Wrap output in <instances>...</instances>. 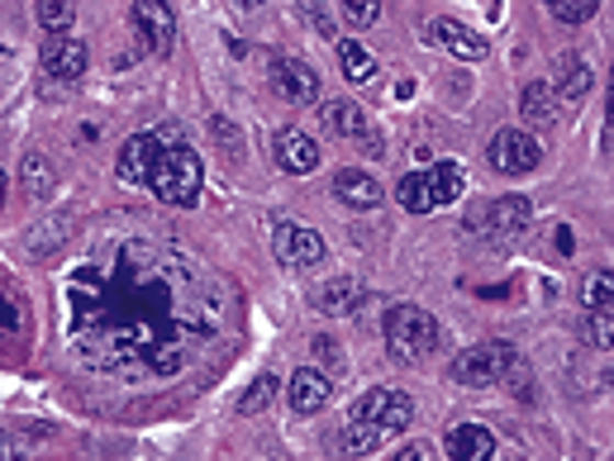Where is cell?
Returning a JSON list of instances; mask_svg holds the SVG:
<instances>
[{
	"label": "cell",
	"mask_w": 614,
	"mask_h": 461,
	"mask_svg": "<svg viewBox=\"0 0 614 461\" xmlns=\"http://www.w3.org/2000/svg\"><path fill=\"white\" fill-rule=\"evenodd\" d=\"M148 185L157 191V200H167V205H196V200H200V185H205L200 157L186 148V143H167V153L157 157Z\"/></svg>",
	"instance_id": "4"
},
{
	"label": "cell",
	"mask_w": 614,
	"mask_h": 461,
	"mask_svg": "<svg viewBox=\"0 0 614 461\" xmlns=\"http://www.w3.org/2000/svg\"><path fill=\"white\" fill-rule=\"evenodd\" d=\"M462 185H467L462 167L443 157V162H434V167L400 177L395 195H400V205H405L410 214H428V210H438V205H453V200L462 195Z\"/></svg>",
	"instance_id": "2"
},
{
	"label": "cell",
	"mask_w": 614,
	"mask_h": 461,
	"mask_svg": "<svg viewBox=\"0 0 614 461\" xmlns=\"http://www.w3.org/2000/svg\"><path fill=\"white\" fill-rule=\"evenodd\" d=\"M386 348H391L395 362H424L428 352L438 348V319L420 305H395L386 314Z\"/></svg>",
	"instance_id": "3"
},
{
	"label": "cell",
	"mask_w": 614,
	"mask_h": 461,
	"mask_svg": "<svg viewBox=\"0 0 614 461\" xmlns=\"http://www.w3.org/2000/svg\"><path fill=\"white\" fill-rule=\"evenodd\" d=\"M391 461H424V448H420V442H414V448H400Z\"/></svg>",
	"instance_id": "34"
},
{
	"label": "cell",
	"mask_w": 614,
	"mask_h": 461,
	"mask_svg": "<svg viewBox=\"0 0 614 461\" xmlns=\"http://www.w3.org/2000/svg\"><path fill=\"white\" fill-rule=\"evenodd\" d=\"M271 86H277V95H286L291 105H310V100L320 95V71L310 63H300V57H277V63H271Z\"/></svg>",
	"instance_id": "9"
},
{
	"label": "cell",
	"mask_w": 614,
	"mask_h": 461,
	"mask_svg": "<svg viewBox=\"0 0 614 461\" xmlns=\"http://www.w3.org/2000/svg\"><path fill=\"white\" fill-rule=\"evenodd\" d=\"M491 167L500 171V177H528V171L538 167V143L528 138V134H520V128H500V134L491 138Z\"/></svg>",
	"instance_id": "7"
},
{
	"label": "cell",
	"mask_w": 614,
	"mask_h": 461,
	"mask_svg": "<svg viewBox=\"0 0 614 461\" xmlns=\"http://www.w3.org/2000/svg\"><path fill=\"white\" fill-rule=\"evenodd\" d=\"M343 20L357 24V29L377 24L381 20V0H343Z\"/></svg>",
	"instance_id": "32"
},
{
	"label": "cell",
	"mask_w": 614,
	"mask_h": 461,
	"mask_svg": "<svg viewBox=\"0 0 614 461\" xmlns=\"http://www.w3.org/2000/svg\"><path fill=\"white\" fill-rule=\"evenodd\" d=\"M86 63H91V53H86L81 38L71 34H53L48 43H43V71H48L53 81H77Z\"/></svg>",
	"instance_id": "10"
},
{
	"label": "cell",
	"mask_w": 614,
	"mask_h": 461,
	"mask_svg": "<svg viewBox=\"0 0 614 461\" xmlns=\"http://www.w3.org/2000/svg\"><path fill=\"white\" fill-rule=\"evenodd\" d=\"M381 195L386 191L377 185V177H367V171H357V167L334 171V200H343L348 210H377Z\"/></svg>",
	"instance_id": "15"
},
{
	"label": "cell",
	"mask_w": 614,
	"mask_h": 461,
	"mask_svg": "<svg viewBox=\"0 0 614 461\" xmlns=\"http://www.w3.org/2000/svg\"><path fill=\"white\" fill-rule=\"evenodd\" d=\"M328 395H334V385H328L324 371L300 367L295 376H291V409L295 414H320L328 405Z\"/></svg>",
	"instance_id": "17"
},
{
	"label": "cell",
	"mask_w": 614,
	"mask_h": 461,
	"mask_svg": "<svg viewBox=\"0 0 614 461\" xmlns=\"http://www.w3.org/2000/svg\"><path fill=\"white\" fill-rule=\"evenodd\" d=\"M448 461H495V438L481 424H457L448 434Z\"/></svg>",
	"instance_id": "16"
},
{
	"label": "cell",
	"mask_w": 614,
	"mask_h": 461,
	"mask_svg": "<svg viewBox=\"0 0 614 461\" xmlns=\"http://www.w3.org/2000/svg\"><path fill=\"white\" fill-rule=\"evenodd\" d=\"M381 438H386V434H381L377 424H357V419H348V428H338L334 442H338L343 452H371Z\"/></svg>",
	"instance_id": "24"
},
{
	"label": "cell",
	"mask_w": 614,
	"mask_h": 461,
	"mask_svg": "<svg viewBox=\"0 0 614 461\" xmlns=\"http://www.w3.org/2000/svg\"><path fill=\"white\" fill-rule=\"evenodd\" d=\"M410 419H414V405H410V395H400V391H391V400H386V409H381V434H405L410 428Z\"/></svg>",
	"instance_id": "26"
},
{
	"label": "cell",
	"mask_w": 614,
	"mask_h": 461,
	"mask_svg": "<svg viewBox=\"0 0 614 461\" xmlns=\"http://www.w3.org/2000/svg\"><path fill=\"white\" fill-rule=\"evenodd\" d=\"M243 5H263V0H243Z\"/></svg>",
	"instance_id": "36"
},
{
	"label": "cell",
	"mask_w": 614,
	"mask_h": 461,
	"mask_svg": "<svg viewBox=\"0 0 614 461\" xmlns=\"http://www.w3.org/2000/svg\"><path fill=\"white\" fill-rule=\"evenodd\" d=\"M67 348L96 376L153 385L220 352L234 324L228 285L191 252L105 238L67 271Z\"/></svg>",
	"instance_id": "1"
},
{
	"label": "cell",
	"mask_w": 614,
	"mask_h": 461,
	"mask_svg": "<svg viewBox=\"0 0 614 461\" xmlns=\"http://www.w3.org/2000/svg\"><path fill=\"white\" fill-rule=\"evenodd\" d=\"M0 205H5V177H0Z\"/></svg>",
	"instance_id": "35"
},
{
	"label": "cell",
	"mask_w": 614,
	"mask_h": 461,
	"mask_svg": "<svg viewBox=\"0 0 614 461\" xmlns=\"http://www.w3.org/2000/svg\"><path fill=\"white\" fill-rule=\"evenodd\" d=\"M167 153V138L163 134H134L124 143V153H120V181H129V185H148V177H153V167H157V157Z\"/></svg>",
	"instance_id": "8"
},
{
	"label": "cell",
	"mask_w": 614,
	"mask_h": 461,
	"mask_svg": "<svg viewBox=\"0 0 614 461\" xmlns=\"http://www.w3.org/2000/svg\"><path fill=\"white\" fill-rule=\"evenodd\" d=\"M600 0H548V10H552V20H562V24H585L595 14Z\"/></svg>",
	"instance_id": "30"
},
{
	"label": "cell",
	"mask_w": 614,
	"mask_h": 461,
	"mask_svg": "<svg viewBox=\"0 0 614 461\" xmlns=\"http://www.w3.org/2000/svg\"><path fill=\"white\" fill-rule=\"evenodd\" d=\"M324 128L334 138H353V143H367V148H377V134H371L367 114L353 105V100H328L324 105Z\"/></svg>",
	"instance_id": "14"
},
{
	"label": "cell",
	"mask_w": 614,
	"mask_h": 461,
	"mask_svg": "<svg viewBox=\"0 0 614 461\" xmlns=\"http://www.w3.org/2000/svg\"><path fill=\"white\" fill-rule=\"evenodd\" d=\"M520 114L528 124H538V128H548L552 124V114H557V91L548 81H528L524 86V95H520Z\"/></svg>",
	"instance_id": "21"
},
{
	"label": "cell",
	"mask_w": 614,
	"mask_h": 461,
	"mask_svg": "<svg viewBox=\"0 0 614 461\" xmlns=\"http://www.w3.org/2000/svg\"><path fill=\"white\" fill-rule=\"evenodd\" d=\"M428 43L453 57H467V63H481L485 53H491V43H485L481 34H471V29H462L457 20H434L428 24Z\"/></svg>",
	"instance_id": "12"
},
{
	"label": "cell",
	"mask_w": 614,
	"mask_h": 461,
	"mask_svg": "<svg viewBox=\"0 0 614 461\" xmlns=\"http://www.w3.org/2000/svg\"><path fill=\"white\" fill-rule=\"evenodd\" d=\"M510 371H520V357H514L510 342H481V348H467L457 357L448 367V376L457 385H495V381H505Z\"/></svg>",
	"instance_id": "5"
},
{
	"label": "cell",
	"mask_w": 614,
	"mask_h": 461,
	"mask_svg": "<svg viewBox=\"0 0 614 461\" xmlns=\"http://www.w3.org/2000/svg\"><path fill=\"white\" fill-rule=\"evenodd\" d=\"M24 191L29 195H48L53 191V167H48V157H43V153L24 157Z\"/></svg>",
	"instance_id": "28"
},
{
	"label": "cell",
	"mask_w": 614,
	"mask_h": 461,
	"mask_svg": "<svg viewBox=\"0 0 614 461\" xmlns=\"http://www.w3.org/2000/svg\"><path fill=\"white\" fill-rule=\"evenodd\" d=\"M338 67H343V77L357 81V86H371V81H377V57H371L362 43H353V38L338 43Z\"/></svg>",
	"instance_id": "22"
},
{
	"label": "cell",
	"mask_w": 614,
	"mask_h": 461,
	"mask_svg": "<svg viewBox=\"0 0 614 461\" xmlns=\"http://www.w3.org/2000/svg\"><path fill=\"white\" fill-rule=\"evenodd\" d=\"M605 148H614V67H610V95H605Z\"/></svg>",
	"instance_id": "33"
},
{
	"label": "cell",
	"mask_w": 614,
	"mask_h": 461,
	"mask_svg": "<svg viewBox=\"0 0 614 461\" xmlns=\"http://www.w3.org/2000/svg\"><path fill=\"white\" fill-rule=\"evenodd\" d=\"M134 24L157 53H167L171 38H177V14H171L167 0H134Z\"/></svg>",
	"instance_id": "11"
},
{
	"label": "cell",
	"mask_w": 614,
	"mask_h": 461,
	"mask_svg": "<svg viewBox=\"0 0 614 461\" xmlns=\"http://www.w3.org/2000/svg\"><path fill=\"white\" fill-rule=\"evenodd\" d=\"M0 461H5V448H0Z\"/></svg>",
	"instance_id": "37"
},
{
	"label": "cell",
	"mask_w": 614,
	"mask_h": 461,
	"mask_svg": "<svg viewBox=\"0 0 614 461\" xmlns=\"http://www.w3.org/2000/svg\"><path fill=\"white\" fill-rule=\"evenodd\" d=\"M271 252H277L281 267L291 271H305L324 257V238L314 234L310 224H295V220H281L277 228H271Z\"/></svg>",
	"instance_id": "6"
},
{
	"label": "cell",
	"mask_w": 614,
	"mask_h": 461,
	"mask_svg": "<svg viewBox=\"0 0 614 461\" xmlns=\"http://www.w3.org/2000/svg\"><path fill=\"white\" fill-rule=\"evenodd\" d=\"M585 338H591V348H614V310L585 314Z\"/></svg>",
	"instance_id": "29"
},
{
	"label": "cell",
	"mask_w": 614,
	"mask_h": 461,
	"mask_svg": "<svg viewBox=\"0 0 614 461\" xmlns=\"http://www.w3.org/2000/svg\"><path fill=\"white\" fill-rule=\"evenodd\" d=\"M38 10V24L53 29V34H67L71 20H77V10H71V0H34Z\"/></svg>",
	"instance_id": "27"
},
{
	"label": "cell",
	"mask_w": 614,
	"mask_h": 461,
	"mask_svg": "<svg viewBox=\"0 0 614 461\" xmlns=\"http://www.w3.org/2000/svg\"><path fill=\"white\" fill-rule=\"evenodd\" d=\"M314 305H320L324 314H353L357 305H362V281H353V277L324 281L320 291H314Z\"/></svg>",
	"instance_id": "20"
},
{
	"label": "cell",
	"mask_w": 614,
	"mask_h": 461,
	"mask_svg": "<svg viewBox=\"0 0 614 461\" xmlns=\"http://www.w3.org/2000/svg\"><path fill=\"white\" fill-rule=\"evenodd\" d=\"M386 400H391V391H386V385H381V391H367V395L353 405V414H348V419H357V424H381V409H386Z\"/></svg>",
	"instance_id": "31"
},
{
	"label": "cell",
	"mask_w": 614,
	"mask_h": 461,
	"mask_svg": "<svg viewBox=\"0 0 614 461\" xmlns=\"http://www.w3.org/2000/svg\"><path fill=\"white\" fill-rule=\"evenodd\" d=\"M528 200H520V195H500L491 210H485V224H491V234L495 238H520L524 228H528Z\"/></svg>",
	"instance_id": "19"
},
{
	"label": "cell",
	"mask_w": 614,
	"mask_h": 461,
	"mask_svg": "<svg viewBox=\"0 0 614 461\" xmlns=\"http://www.w3.org/2000/svg\"><path fill=\"white\" fill-rule=\"evenodd\" d=\"M277 162H281V171H291V177H310V171L320 167V143H314L305 128H281Z\"/></svg>",
	"instance_id": "13"
},
{
	"label": "cell",
	"mask_w": 614,
	"mask_h": 461,
	"mask_svg": "<svg viewBox=\"0 0 614 461\" xmlns=\"http://www.w3.org/2000/svg\"><path fill=\"white\" fill-rule=\"evenodd\" d=\"M557 86V100H567V105H581L585 95H591V63L585 57H577V53H567L562 63H557V77H552Z\"/></svg>",
	"instance_id": "18"
},
{
	"label": "cell",
	"mask_w": 614,
	"mask_h": 461,
	"mask_svg": "<svg viewBox=\"0 0 614 461\" xmlns=\"http://www.w3.org/2000/svg\"><path fill=\"white\" fill-rule=\"evenodd\" d=\"M581 305L585 310H614V271L600 267L581 281Z\"/></svg>",
	"instance_id": "23"
},
{
	"label": "cell",
	"mask_w": 614,
	"mask_h": 461,
	"mask_svg": "<svg viewBox=\"0 0 614 461\" xmlns=\"http://www.w3.org/2000/svg\"><path fill=\"white\" fill-rule=\"evenodd\" d=\"M277 376H271V371H263V376H257L253 385H248V391H243L238 395V414H263L267 405H271V400H277Z\"/></svg>",
	"instance_id": "25"
}]
</instances>
